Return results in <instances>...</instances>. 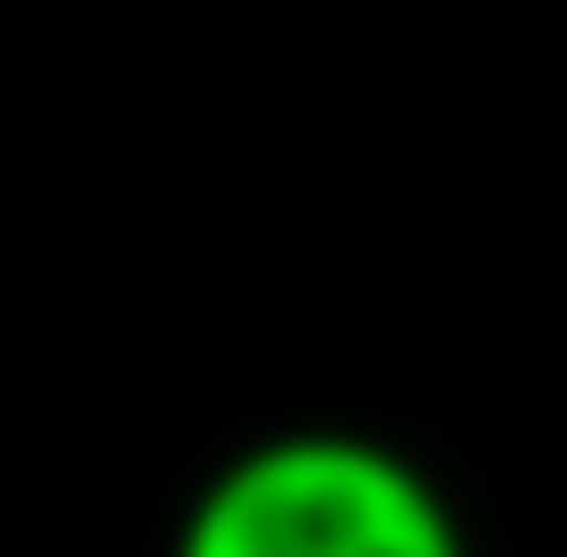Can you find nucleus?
Masks as SVG:
<instances>
[{
    "mask_svg": "<svg viewBox=\"0 0 567 557\" xmlns=\"http://www.w3.org/2000/svg\"><path fill=\"white\" fill-rule=\"evenodd\" d=\"M168 557H463L442 484L368 432H274L189 495Z\"/></svg>",
    "mask_w": 567,
    "mask_h": 557,
    "instance_id": "nucleus-1",
    "label": "nucleus"
}]
</instances>
